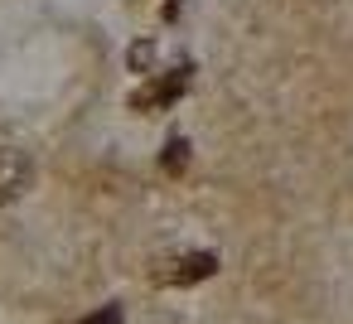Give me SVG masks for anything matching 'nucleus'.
<instances>
[{
	"instance_id": "obj_5",
	"label": "nucleus",
	"mask_w": 353,
	"mask_h": 324,
	"mask_svg": "<svg viewBox=\"0 0 353 324\" xmlns=\"http://www.w3.org/2000/svg\"><path fill=\"white\" fill-rule=\"evenodd\" d=\"M78 324H121V310H117V305H102V310H92V314H83Z\"/></svg>"
},
{
	"instance_id": "obj_4",
	"label": "nucleus",
	"mask_w": 353,
	"mask_h": 324,
	"mask_svg": "<svg viewBox=\"0 0 353 324\" xmlns=\"http://www.w3.org/2000/svg\"><path fill=\"white\" fill-rule=\"evenodd\" d=\"M184 160H189V145H184V141H170V145H165V170H170V174H179V170H184Z\"/></svg>"
},
{
	"instance_id": "obj_2",
	"label": "nucleus",
	"mask_w": 353,
	"mask_h": 324,
	"mask_svg": "<svg viewBox=\"0 0 353 324\" xmlns=\"http://www.w3.org/2000/svg\"><path fill=\"white\" fill-rule=\"evenodd\" d=\"M34 189V160L20 145H0V203H15Z\"/></svg>"
},
{
	"instance_id": "obj_3",
	"label": "nucleus",
	"mask_w": 353,
	"mask_h": 324,
	"mask_svg": "<svg viewBox=\"0 0 353 324\" xmlns=\"http://www.w3.org/2000/svg\"><path fill=\"white\" fill-rule=\"evenodd\" d=\"M189 88V68H174L165 83H155V88H145V92H136V107H165V102H174L179 92Z\"/></svg>"
},
{
	"instance_id": "obj_1",
	"label": "nucleus",
	"mask_w": 353,
	"mask_h": 324,
	"mask_svg": "<svg viewBox=\"0 0 353 324\" xmlns=\"http://www.w3.org/2000/svg\"><path fill=\"white\" fill-rule=\"evenodd\" d=\"M218 271V256L213 252H184V256H165L150 276L160 285H194V281H208Z\"/></svg>"
}]
</instances>
